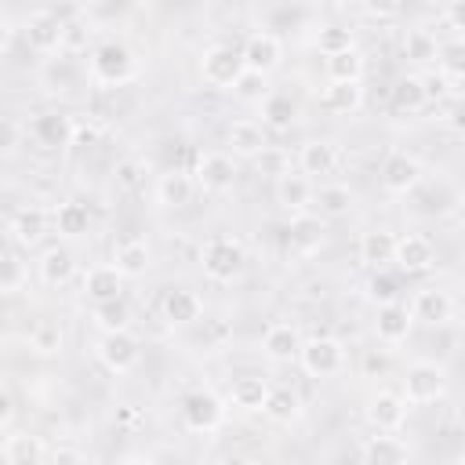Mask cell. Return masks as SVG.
I'll return each mask as SVG.
<instances>
[{"instance_id":"cell-1","label":"cell","mask_w":465,"mask_h":465,"mask_svg":"<svg viewBox=\"0 0 465 465\" xmlns=\"http://www.w3.org/2000/svg\"><path fill=\"white\" fill-rule=\"evenodd\" d=\"M87 69L94 84L105 87H120L127 80H134V54L124 40H102L91 54H87Z\"/></svg>"},{"instance_id":"cell-2","label":"cell","mask_w":465,"mask_h":465,"mask_svg":"<svg viewBox=\"0 0 465 465\" xmlns=\"http://www.w3.org/2000/svg\"><path fill=\"white\" fill-rule=\"evenodd\" d=\"M243 243L236 236H211L200 251V265H203V276L214 280V283H232L240 272H243Z\"/></svg>"},{"instance_id":"cell-3","label":"cell","mask_w":465,"mask_h":465,"mask_svg":"<svg viewBox=\"0 0 465 465\" xmlns=\"http://www.w3.org/2000/svg\"><path fill=\"white\" fill-rule=\"evenodd\" d=\"M243 73H247L243 54H240L236 47H229V44H214V47H207V51L200 54V76H203V84H211V87H229V91H232Z\"/></svg>"},{"instance_id":"cell-4","label":"cell","mask_w":465,"mask_h":465,"mask_svg":"<svg viewBox=\"0 0 465 465\" xmlns=\"http://www.w3.org/2000/svg\"><path fill=\"white\" fill-rule=\"evenodd\" d=\"M447 392V371L432 360H414L403 374V400L407 403H436Z\"/></svg>"},{"instance_id":"cell-5","label":"cell","mask_w":465,"mask_h":465,"mask_svg":"<svg viewBox=\"0 0 465 465\" xmlns=\"http://www.w3.org/2000/svg\"><path fill=\"white\" fill-rule=\"evenodd\" d=\"M302 371L312 374V378H331V374H341L345 371V345L338 338H309L302 345V356H298Z\"/></svg>"},{"instance_id":"cell-6","label":"cell","mask_w":465,"mask_h":465,"mask_svg":"<svg viewBox=\"0 0 465 465\" xmlns=\"http://www.w3.org/2000/svg\"><path fill=\"white\" fill-rule=\"evenodd\" d=\"M98 360L113 371V374H127L142 363V341L131 331H116V334H102L98 338Z\"/></svg>"},{"instance_id":"cell-7","label":"cell","mask_w":465,"mask_h":465,"mask_svg":"<svg viewBox=\"0 0 465 465\" xmlns=\"http://www.w3.org/2000/svg\"><path fill=\"white\" fill-rule=\"evenodd\" d=\"M182 421L193 432H214L225 421V403L211 389H196L182 400Z\"/></svg>"},{"instance_id":"cell-8","label":"cell","mask_w":465,"mask_h":465,"mask_svg":"<svg viewBox=\"0 0 465 465\" xmlns=\"http://www.w3.org/2000/svg\"><path fill=\"white\" fill-rule=\"evenodd\" d=\"M193 178H196V189L211 193V196H222L232 189V178H236V163L229 153H203L193 167Z\"/></svg>"},{"instance_id":"cell-9","label":"cell","mask_w":465,"mask_h":465,"mask_svg":"<svg viewBox=\"0 0 465 465\" xmlns=\"http://www.w3.org/2000/svg\"><path fill=\"white\" fill-rule=\"evenodd\" d=\"M421 182V163L400 149H392L385 160H381V189L392 193V196H407L414 193Z\"/></svg>"},{"instance_id":"cell-10","label":"cell","mask_w":465,"mask_h":465,"mask_svg":"<svg viewBox=\"0 0 465 465\" xmlns=\"http://www.w3.org/2000/svg\"><path fill=\"white\" fill-rule=\"evenodd\" d=\"M25 40L40 54H54L65 44V22L54 11H33L25 18Z\"/></svg>"},{"instance_id":"cell-11","label":"cell","mask_w":465,"mask_h":465,"mask_svg":"<svg viewBox=\"0 0 465 465\" xmlns=\"http://www.w3.org/2000/svg\"><path fill=\"white\" fill-rule=\"evenodd\" d=\"M240 54H243L247 73L269 76V73L283 62V44H280V36H272V33H251L247 44L240 47Z\"/></svg>"},{"instance_id":"cell-12","label":"cell","mask_w":465,"mask_h":465,"mask_svg":"<svg viewBox=\"0 0 465 465\" xmlns=\"http://www.w3.org/2000/svg\"><path fill=\"white\" fill-rule=\"evenodd\" d=\"M29 134H33V142L44 145V149H65V145H73V138H76V124H73V116H65V113H40V116H33Z\"/></svg>"},{"instance_id":"cell-13","label":"cell","mask_w":465,"mask_h":465,"mask_svg":"<svg viewBox=\"0 0 465 465\" xmlns=\"http://www.w3.org/2000/svg\"><path fill=\"white\" fill-rule=\"evenodd\" d=\"M407 418V400L403 392H392V389H381L371 396L367 403V421L378 429V432H396Z\"/></svg>"},{"instance_id":"cell-14","label":"cell","mask_w":465,"mask_h":465,"mask_svg":"<svg viewBox=\"0 0 465 465\" xmlns=\"http://www.w3.org/2000/svg\"><path fill=\"white\" fill-rule=\"evenodd\" d=\"M403 272H425V269H432V262H436V247H432V240L429 236H421V232H403V236H396V258H392Z\"/></svg>"},{"instance_id":"cell-15","label":"cell","mask_w":465,"mask_h":465,"mask_svg":"<svg viewBox=\"0 0 465 465\" xmlns=\"http://www.w3.org/2000/svg\"><path fill=\"white\" fill-rule=\"evenodd\" d=\"M160 312H163V320L171 327H189V323H196L203 316V302L189 287H171L163 294V302H160Z\"/></svg>"},{"instance_id":"cell-16","label":"cell","mask_w":465,"mask_h":465,"mask_svg":"<svg viewBox=\"0 0 465 465\" xmlns=\"http://www.w3.org/2000/svg\"><path fill=\"white\" fill-rule=\"evenodd\" d=\"M302 345H305V338H302V331H298L294 323H272V327L265 331V338H262V352H265L272 363H291V360H298V356H302Z\"/></svg>"},{"instance_id":"cell-17","label":"cell","mask_w":465,"mask_h":465,"mask_svg":"<svg viewBox=\"0 0 465 465\" xmlns=\"http://www.w3.org/2000/svg\"><path fill=\"white\" fill-rule=\"evenodd\" d=\"M36 272H40V280L47 287H65L76 276V254H73V247H65V243L47 247L40 254V262H36Z\"/></svg>"},{"instance_id":"cell-18","label":"cell","mask_w":465,"mask_h":465,"mask_svg":"<svg viewBox=\"0 0 465 465\" xmlns=\"http://www.w3.org/2000/svg\"><path fill=\"white\" fill-rule=\"evenodd\" d=\"M411 312H414V320L440 327V323H447L454 316V298L447 291H440V287H421L411 298Z\"/></svg>"},{"instance_id":"cell-19","label":"cell","mask_w":465,"mask_h":465,"mask_svg":"<svg viewBox=\"0 0 465 465\" xmlns=\"http://www.w3.org/2000/svg\"><path fill=\"white\" fill-rule=\"evenodd\" d=\"M411 327H414V312H411V305H400V302H392V305H378L374 334H378L385 345H400V341L411 334Z\"/></svg>"},{"instance_id":"cell-20","label":"cell","mask_w":465,"mask_h":465,"mask_svg":"<svg viewBox=\"0 0 465 465\" xmlns=\"http://www.w3.org/2000/svg\"><path fill=\"white\" fill-rule=\"evenodd\" d=\"M312 182L305 178V174H294V171H283L280 178H276V203L283 207V211H291V214H305L309 207H312Z\"/></svg>"},{"instance_id":"cell-21","label":"cell","mask_w":465,"mask_h":465,"mask_svg":"<svg viewBox=\"0 0 465 465\" xmlns=\"http://www.w3.org/2000/svg\"><path fill=\"white\" fill-rule=\"evenodd\" d=\"M360 461L363 465H411V450L400 436H389V432H378L363 443L360 450Z\"/></svg>"},{"instance_id":"cell-22","label":"cell","mask_w":465,"mask_h":465,"mask_svg":"<svg viewBox=\"0 0 465 465\" xmlns=\"http://www.w3.org/2000/svg\"><path fill=\"white\" fill-rule=\"evenodd\" d=\"M124 272L116 269V265H91L87 272H84V294L98 305V302H113V298H124L120 291H124Z\"/></svg>"},{"instance_id":"cell-23","label":"cell","mask_w":465,"mask_h":465,"mask_svg":"<svg viewBox=\"0 0 465 465\" xmlns=\"http://www.w3.org/2000/svg\"><path fill=\"white\" fill-rule=\"evenodd\" d=\"M193 196H196V178L189 174V171H167V174H160V182H156V203L160 207H189L193 203Z\"/></svg>"},{"instance_id":"cell-24","label":"cell","mask_w":465,"mask_h":465,"mask_svg":"<svg viewBox=\"0 0 465 465\" xmlns=\"http://www.w3.org/2000/svg\"><path fill=\"white\" fill-rule=\"evenodd\" d=\"M269 392H272V385H269L265 378H258V374H240V378L232 381V389H229V403H232L236 411L254 414V411H265Z\"/></svg>"},{"instance_id":"cell-25","label":"cell","mask_w":465,"mask_h":465,"mask_svg":"<svg viewBox=\"0 0 465 465\" xmlns=\"http://www.w3.org/2000/svg\"><path fill=\"white\" fill-rule=\"evenodd\" d=\"M298 167H302L305 178H309V174H331V171L338 167V145H334L331 138H312V142H305V145L298 149Z\"/></svg>"},{"instance_id":"cell-26","label":"cell","mask_w":465,"mask_h":465,"mask_svg":"<svg viewBox=\"0 0 465 465\" xmlns=\"http://www.w3.org/2000/svg\"><path fill=\"white\" fill-rule=\"evenodd\" d=\"M363 69H367V58H363L360 47H349V51H341V54L323 58L327 84H360V80H363Z\"/></svg>"},{"instance_id":"cell-27","label":"cell","mask_w":465,"mask_h":465,"mask_svg":"<svg viewBox=\"0 0 465 465\" xmlns=\"http://www.w3.org/2000/svg\"><path fill=\"white\" fill-rule=\"evenodd\" d=\"M229 149H232V156H243V160L262 156L265 153V124H258V120H236L229 127Z\"/></svg>"},{"instance_id":"cell-28","label":"cell","mask_w":465,"mask_h":465,"mask_svg":"<svg viewBox=\"0 0 465 465\" xmlns=\"http://www.w3.org/2000/svg\"><path fill=\"white\" fill-rule=\"evenodd\" d=\"M47 225H54V218H47V211L40 207H22L15 218H11V240L22 243V247H33L44 240Z\"/></svg>"},{"instance_id":"cell-29","label":"cell","mask_w":465,"mask_h":465,"mask_svg":"<svg viewBox=\"0 0 465 465\" xmlns=\"http://www.w3.org/2000/svg\"><path fill=\"white\" fill-rule=\"evenodd\" d=\"M392 258H396V236H392L389 229H371V232L360 236V262H363V265H371V269L378 272V269H385Z\"/></svg>"},{"instance_id":"cell-30","label":"cell","mask_w":465,"mask_h":465,"mask_svg":"<svg viewBox=\"0 0 465 465\" xmlns=\"http://www.w3.org/2000/svg\"><path fill=\"white\" fill-rule=\"evenodd\" d=\"M113 265H116L127 280L145 276V272H149V265H153V251H149V243H145V240H120V243H116V251H113Z\"/></svg>"},{"instance_id":"cell-31","label":"cell","mask_w":465,"mask_h":465,"mask_svg":"<svg viewBox=\"0 0 465 465\" xmlns=\"http://www.w3.org/2000/svg\"><path fill=\"white\" fill-rule=\"evenodd\" d=\"M429 102V80L418 73H407L392 84V109L400 113H418Z\"/></svg>"},{"instance_id":"cell-32","label":"cell","mask_w":465,"mask_h":465,"mask_svg":"<svg viewBox=\"0 0 465 465\" xmlns=\"http://www.w3.org/2000/svg\"><path fill=\"white\" fill-rule=\"evenodd\" d=\"M4 458L7 465H44V440L33 432H7Z\"/></svg>"},{"instance_id":"cell-33","label":"cell","mask_w":465,"mask_h":465,"mask_svg":"<svg viewBox=\"0 0 465 465\" xmlns=\"http://www.w3.org/2000/svg\"><path fill=\"white\" fill-rule=\"evenodd\" d=\"M320 105L327 113H338V116H349L363 105V87L360 84H327L323 94H320Z\"/></svg>"},{"instance_id":"cell-34","label":"cell","mask_w":465,"mask_h":465,"mask_svg":"<svg viewBox=\"0 0 465 465\" xmlns=\"http://www.w3.org/2000/svg\"><path fill=\"white\" fill-rule=\"evenodd\" d=\"M298 120V102L283 91H269V98L262 102V124L272 131H287Z\"/></svg>"},{"instance_id":"cell-35","label":"cell","mask_w":465,"mask_h":465,"mask_svg":"<svg viewBox=\"0 0 465 465\" xmlns=\"http://www.w3.org/2000/svg\"><path fill=\"white\" fill-rule=\"evenodd\" d=\"M312 207L320 218H345L352 211V189L349 185H320L312 193Z\"/></svg>"},{"instance_id":"cell-36","label":"cell","mask_w":465,"mask_h":465,"mask_svg":"<svg viewBox=\"0 0 465 465\" xmlns=\"http://www.w3.org/2000/svg\"><path fill=\"white\" fill-rule=\"evenodd\" d=\"M323 243V218L320 214H294L291 218V247L294 251H302V254H309V251H316Z\"/></svg>"},{"instance_id":"cell-37","label":"cell","mask_w":465,"mask_h":465,"mask_svg":"<svg viewBox=\"0 0 465 465\" xmlns=\"http://www.w3.org/2000/svg\"><path fill=\"white\" fill-rule=\"evenodd\" d=\"M91 320L102 334H116V331H131V305L124 298H113V302H98L91 309Z\"/></svg>"},{"instance_id":"cell-38","label":"cell","mask_w":465,"mask_h":465,"mask_svg":"<svg viewBox=\"0 0 465 465\" xmlns=\"http://www.w3.org/2000/svg\"><path fill=\"white\" fill-rule=\"evenodd\" d=\"M54 229H58V236H65V240H76V236H84L87 229H91V211L84 207V203H58L54 207Z\"/></svg>"},{"instance_id":"cell-39","label":"cell","mask_w":465,"mask_h":465,"mask_svg":"<svg viewBox=\"0 0 465 465\" xmlns=\"http://www.w3.org/2000/svg\"><path fill=\"white\" fill-rule=\"evenodd\" d=\"M265 418H272V421H280V425H291V421H298V414H302V400H298V392L294 389H287V385H280V389H272L269 392V403H265V411H262Z\"/></svg>"},{"instance_id":"cell-40","label":"cell","mask_w":465,"mask_h":465,"mask_svg":"<svg viewBox=\"0 0 465 465\" xmlns=\"http://www.w3.org/2000/svg\"><path fill=\"white\" fill-rule=\"evenodd\" d=\"M436 65L447 80H465V36H450L436 47Z\"/></svg>"},{"instance_id":"cell-41","label":"cell","mask_w":465,"mask_h":465,"mask_svg":"<svg viewBox=\"0 0 465 465\" xmlns=\"http://www.w3.org/2000/svg\"><path fill=\"white\" fill-rule=\"evenodd\" d=\"M29 283V265L22 262V254L15 247L4 251V272H0V291L4 294H18Z\"/></svg>"},{"instance_id":"cell-42","label":"cell","mask_w":465,"mask_h":465,"mask_svg":"<svg viewBox=\"0 0 465 465\" xmlns=\"http://www.w3.org/2000/svg\"><path fill=\"white\" fill-rule=\"evenodd\" d=\"M316 47L323 51V58L341 54V51L356 47V44H352V29H341V25H323V29L316 33Z\"/></svg>"},{"instance_id":"cell-43","label":"cell","mask_w":465,"mask_h":465,"mask_svg":"<svg viewBox=\"0 0 465 465\" xmlns=\"http://www.w3.org/2000/svg\"><path fill=\"white\" fill-rule=\"evenodd\" d=\"M29 341H33V349L36 352H62V327L54 323V320H40L36 327H33V334H29Z\"/></svg>"},{"instance_id":"cell-44","label":"cell","mask_w":465,"mask_h":465,"mask_svg":"<svg viewBox=\"0 0 465 465\" xmlns=\"http://www.w3.org/2000/svg\"><path fill=\"white\" fill-rule=\"evenodd\" d=\"M367 298L378 302V305H392V302H396V280L378 269V272L367 280Z\"/></svg>"},{"instance_id":"cell-45","label":"cell","mask_w":465,"mask_h":465,"mask_svg":"<svg viewBox=\"0 0 465 465\" xmlns=\"http://www.w3.org/2000/svg\"><path fill=\"white\" fill-rule=\"evenodd\" d=\"M232 91H236V94H240L243 102H258V105H262V102L269 98L265 76H258V73H243V76H240V84H236Z\"/></svg>"},{"instance_id":"cell-46","label":"cell","mask_w":465,"mask_h":465,"mask_svg":"<svg viewBox=\"0 0 465 465\" xmlns=\"http://www.w3.org/2000/svg\"><path fill=\"white\" fill-rule=\"evenodd\" d=\"M436 40L425 33V29H414L411 36H407V54L411 58H418V62H429V58H436Z\"/></svg>"},{"instance_id":"cell-47","label":"cell","mask_w":465,"mask_h":465,"mask_svg":"<svg viewBox=\"0 0 465 465\" xmlns=\"http://www.w3.org/2000/svg\"><path fill=\"white\" fill-rule=\"evenodd\" d=\"M443 120L454 127V131H465V94H454L450 105L443 109Z\"/></svg>"},{"instance_id":"cell-48","label":"cell","mask_w":465,"mask_h":465,"mask_svg":"<svg viewBox=\"0 0 465 465\" xmlns=\"http://www.w3.org/2000/svg\"><path fill=\"white\" fill-rule=\"evenodd\" d=\"M47 465H84V454L76 447H54L51 458H47Z\"/></svg>"},{"instance_id":"cell-49","label":"cell","mask_w":465,"mask_h":465,"mask_svg":"<svg viewBox=\"0 0 465 465\" xmlns=\"http://www.w3.org/2000/svg\"><path fill=\"white\" fill-rule=\"evenodd\" d=\"M443 15H447V22H450L454 29H465V0H450Z\"/></svg>"},{"instance_id":"cell-50","label":"cell","mask_w":465,"mask_h":465,"mask_svg":"<svg viewBox=\"0 0 465 465\" xmlns=\"http://www.w3.org/2000/svg\"><path fill=\"white\" fill-rule=\"evenodd\" d=\"M11 421H15V400L11 392H0V425L11 429Z\"/></svg>"},{"instance_id":"cell-51","label":"cell","mask_w":465,"mask_h":465,"mask_svg":"<svg viewBox=\"0 0 465 465\" xmlns=\"http://www.w3.org/2000/svg\"><path fill=\"white\" fill-rule=\"evenodd\" d=\"M363 11H367V15H396L400 7H396V4H367Z\"/></svg>"},{"instance_id":"cell-52","label":"cell","mask_w":465,"mask_h":465,"mask_svg":"<svg viewBox=\"0 0 465 465\" xmlns=\"http://www.w3.org/2000/svg\"><path fill=\"white\" fill-rule=\"evenodd\" d=\"M214 465H254L251 458H243V454H222Z\"/></svg>"},{"instance_id":"cell-53","label":"cell","mask_w":465,"mask_h":465,"mask_svg":"<svg viewBox=\"0 0 465 465\" xmlns=\"http://www.w3.org/2000/svg\"><path fill=\"white\" fill-rule=\"evenodd\" d=\"M94 138H98V131H94V127H76V138H73V142H84V145H91Z\"/></svg>"},{"instance_id":"cell-54","label":"cell","mask_w":465,"mask_h":465,"mask_svg":"<svg viewBox=\"0 0 465 465\" xmlns=\"http://www.w3.org/2000/svg\"><path fill=\"white\" fill-rule=\"evenodd\" d=\"M120 182L124 185H134V163H120Z\"/></svg>"},{"instance_id":"cell-55","label":"cell","mask_w":465,"mask_h":465,"mask_svg":"<svg viewBox=\"0 0 465 465\" xmlns=\"http://www.w3.org/2000/svg\"><path fill=\"white\" fill-rule=\"evenodd\" d=\"M120 465H156L153 458H145V454H131V458H124Z\"/></svg>"},{"instance_id":"cell-56","label":"cell","mask_w":465,"mask_h":465,"mask_svg":"<svg viewBox=\"0 0 465 465\" xmlns=\"http://www.w3.org/2000/svg\"><path fill=\"white\" fill-rule=\"evenodd\" d=\"M461 214H465V203H461Z\"/></svg>"}]
</instances>
